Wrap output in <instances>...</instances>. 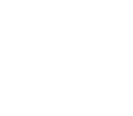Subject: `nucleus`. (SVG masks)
<instances>
[]
</instances>
